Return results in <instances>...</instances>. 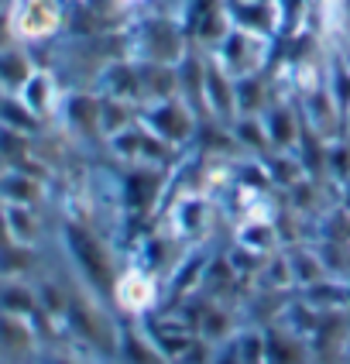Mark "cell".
<instances>
[{
  "label": "cell",
  "mask_w": 350,
  "mask_h": 364,
  "mask_svg": "<svg viewBox=\"0 0 350 364\" xmlns=\"http://www.w3.org/2000/svg\"><path fill=\"white\" fill-rule=\"evenodd\" d=\"M110 299H114V306L121 309L124 316L144 320V316H151V309L158 306L162 289H158V282H155L151 272H144V268H127V272H121V275L114 279Z\"/></svg>",
  "instance_id": "obj_1"
},
{
  "label": "cell",
  "mask_w": 350,
  "mask_h": 364,
  "mask_svg": "<svg viewBox=\"0 0 350 364\" xmlns=\"http://www.w3.org/2000/svg\"><path fill=\"white\" fill-rule=\"evenodd\" d=\"M59 28V7L52 0H14L11 4V31L18 38H45Z\"/></svg>",
  "instance_id": "obj_2"
},
{
  "label": "cell",
  "mask_w": 350,
  "mask_h": 364,
  "mask_svg": "<svg viewBox=\"0 0 350 364\" xmlns=\"http://www.w3.org/2000/svg\"><path fill=\"white\" fill-rule=\"evenodd\" d=\"M117 361L121 364H168L162 358V350L155 347V341L148 337V330L138 323L117 326Z\"/></svg>",
  "instance_id": "obj_3"
},
{
  "label": "cell",
  "mask_w": 350,
  "mask_h": 364,
  "mask_svg": "<svg viewBox=\"0 0 350 364\" xmlns=\"http://www.w3.org/2000/svg\"><path fill=\"white\" fill-rule=\"evenodd\" d=\"M309 341L288 333L285 326L265 330V364H306Z\"/></svg>",
  "instance_id": "obj_4"
},
{
  "label": "cell",
  "mask_w": 350,
  "mask_h": 364,
  "mask_svg": "<svg viewBox=\"0 0 350 364\" xmlns=\"http://www.w3.org/2000/svg\"><path fill=\"white\" fill-rule=\"evenodd\" d=\"M220 350L241 364H265V330H237L226 344H220Z\"/></svg>",
  "instance_id": "obj_5"
},
{
  "label": "cell",
  "mask_w": 350,
  "mask_h": 364,
  "mask_svg": "<svg viewBox=\"0 0 350 364\" xmlns=\"http://www.w3.org/2000/svg\"><path fill=\"white\" fill-rule=\"evenodd\" d=\"M21 97L28 100V107H31L35 114H48V110H52V100H55V90H52L48 76H31V82L24 86Z\"/></svg>",
  "instance_id": "obj_6"
},
{
  "label": "cell",
  "mask_w": 350,
  "mask_h": 364,
  "mask_svg": "<svg viewBox=\"0 0 350 364\" xmlns=\"http://www.w3.org/2000/svg\"><path fill=\"white\" fill-rule=\"evenodd\" d=\"M271 241H275V230H271L268 220H244V227H241V244H244L247 251L261 255V251H268Z\"/></svg>",
  "instance_id": "obj_7"
},
{
  "label": "cell",
  "mask_w": 350,
  "mask_h": 364,
  "mask_svg": "<svg viewBox=\"0 0 350 364\" xmlns=\"http://www.w3.org/2000/svg\"><path fill=\"white\" fill-rule=\"evenodd\" d=\"M48 364H86V361H76V358H52Z\"/></svg>",
  "instance_id": "obj_8"
},
{
  "label": "cell",
  "mask_w": 350,
  "mask_h": 364,
  "mask_svg": "<svg viewBox=\"0 0 350 364\" xmlns=\"http://www.w3.org/2000/svg\"><path fill=\"white\" fill-rule=\"evenodd\" d=\"M347 364H350V341H347Z\"/></svg>",
  "instance_id": "obj_9"
}]
</instances>
